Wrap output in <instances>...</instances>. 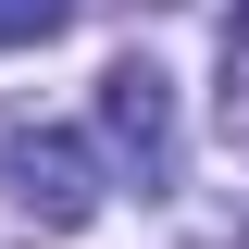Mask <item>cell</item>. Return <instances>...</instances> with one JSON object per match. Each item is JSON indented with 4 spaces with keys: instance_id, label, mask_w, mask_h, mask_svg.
Masks as SVG:
<instances>
[{
    "instance_id": "obj_3",
    "label": "cell",
    "mask_w": 249,
    "mask_h": 249,
    "mask_svg": "<svg viewBox=\"0 0 249 249\" xmlns=\"http://www.w3.org/2000/svg\"><path fill=\"white\" fill-rule=\"evenodd\" d=\"M224 137L249 150V0H237V25H224Z\"/></svg>"
},
{
    "instance_id": "obj_4",
    "label": "cell",
    "mask_w": 249,
    "mask_h": 249,
    "mask_svg": "<svg viewBox=\"0 0 249 249\" xmlns=\"http://www.w3.org/2000/svg\"><path fill=\"white\" fill-rule=\"evenodd\" d=\"M62 25H75V0H0V50H37Z\"/></svg>"
},
{
    "instance_id": "obj_2",
    "label": "cell",
    "mask_w": 249,
    "mask_h": 249,
    "mask_svg": "<svg viewBox=\"0 0 249 249\" xmlns=\"http://www.w3.org/2000/svg\"><path fill=\"white\" fill-rule=\"evenodd\" d=\"M100 162H112L137 199L175 187L187 124H175V75H162V62H112V75H100Z\"/></svg>"
},
{
    "instance_id": "obj_5",
    "label": "cell",
    "mask_w": 249,
    "mask_h": 249,
    "mask_svg": "<svg viewBox=\"0 0 249 249\" xmlns=\"http://www.w3.org/2000/svg\"><path fill=\"white\" fill-rule=\"evenodd\" d=\"M162 13H175V0H162Z\"/></svg>"
},
{
    "instance_id": "obj_1",
    "label": "cell",
    "mask_w": 249,
    "mask_h": 249,
    "mask_svg": "<svg viewBox=\"0 0 249 249\" xmlns=\"http://www.w3.org/2000/svg\"><path fill=\"white\" fill-rule=\"evenodd\" d=\"M0 187H13V212L50 224V237H75V224L100 212V150L75 137V124H37V112H0Z\"/></svg>"
}]
</instances>
